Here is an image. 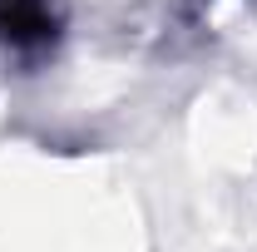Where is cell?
Masks as SVG:
<instances>
[{
	"label": "cell",
	"mask_w": 257,
	"mask_h": 252,
	"mask_svg": "<svg viewBox=\"0 0 257 252\" xmlns=\"http://www.w3.org/2000/svg\"><path fill=\"white\" fill-rule=\"evenodd\" d=\"M64 40L60 0H0V55L15 64H40Z\"/></svg>",
	"instance_id": "cell-1"
}]
</instances>
